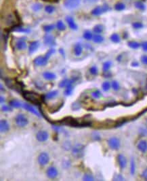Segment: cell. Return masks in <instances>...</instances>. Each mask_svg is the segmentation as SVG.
Masks as SVG:
<instances>
[{
	"mask_svg": "<svg viewBox=\"0 0 147 181\" xmlns=\"http://www.w3.org/2000/svg\"><path fill=\"white\" fill-rule=\"evenodd\" d=\"M60 125H67V126L75 127H89L91 126L90 122L86 121H79V120L74 119V118L66 117L63 119L62 121L58 122Z\"/></svg>",
	"mask_w": 147,
	"mask_h": 181,
	"instance_id": "cell-1",
	"label": "cell"
},
{
	"mask_svg": "<svg viewBox=\"0 0 147 181\" xmlns=\"http://www.w3.org/2000/svg\"><path fill=\"white\" fill-rule=\"evenodd\" d=\"M22 96L26 100L34 104H39L42 102V98L37 93L31 91H23Z\"/></svg>",
	"mask_w": 147,
	"mask_h": 181,
	"instance_id": "cell-2",
	"label": "cell"
},
{
	"mask_svg": "<svg viewBox=\"0 0 147 181\" xmlns=\"http://www.w3.org/2000/svg\"><path fill=\"white\" fill-rule=\"evenodd\" d=\"M85 147L81 144H77L72 149L73 156L76 158H82L84 155Z\"/></svg>",
	"mask_w": 147,
	"mask_h": 181,
	"instance_id": "cell-3",
	"label": "cell"
},
{
	"mask_svg": "<svg viewBox=\"0 0 147 181\" xmlns=\"http://www.w3.org/2000/svg\"><path fill=\"white\" fill-rule=\"evenodd\" d=\"M15 121H16V125L20 127H24L27 126L29 123L28 119L23 114H18L16 116Z\"/></svg>",
	"mask_w": 147,
	"mask_h": 181,
	"instance_id": "cell-4",
	"label": "cell"
},
{
	"mask_svg": "<svg viewBox=\"0 0 147 181\" xmlns=\"http://www.w3.org/2000/svg\"><path fill=\"white\" fill-rule=\"evenodd\" d=\"M107 143H108V147L112 150H118L119 148H120V140H119V138H117L116 137H110L108 140Z\"/></svg>",
	"mask_w": 147,
	"mask_h": 181,
	"instance_id": "cell-5",
	"label": "cell"
},
{
	"mask_svg": "<svg viewBox=\"0 0 147 181\" xmlns=\"http://www.w3.org/2000/svg\"><path fill=\"white\" fill-rule=\"evenodd\" d=\"M108 10H109V7L108 5H103L102 6L96 7L94 9H93L91 11V14L94 16H99L106 13Z\"/></svg>",
	"mask_w": 147,
	"mask_h": 181,
	"instance_id": "cell-6",
	"label": "cell"
},
{
	"mask_svg": "<svg viewBox=\"0 0 147 181\" xmlns=\"http://www.w3.org/2000/svg\"><path fill=\"white\" fill-rule=\"evenodd\" d=\"M82 0H65L64 6L67 9H74L79 6Z\"/></svg>",
	"mask_w": 147,
	"mask_h": 181,
	"instance_id": "cell-7",
	"label": "cell"
},
{
	"mask_svg": "<svg viewBox=\"0 0 147 181\" xmlns=\"http://www.w3.org/2000/svg\"><path fill=\"white\" fill-rule=\"evenodd\" d=\"M50 161V157L49 155L47 153H41L38 156V163L41 165V166H46L48 164Z\"/></svg>",
	"mask_w": 147,
	"mask_h": 181,
	"instance_id": "cell-8",
	"label": "cell"
},
{
	"mask_svg": "<svg viewBox=\"0 0 147 181\" xmlns=\"http://www.w3.org/2000/svg\"><path fill=\"white\" fill-rule=\"evenodd\" d=\"M49 137V134L46 131H39L36 134V138L39 142H44L46 141Z\"/></svg>",
	"mask_w": 147,
	"mask_h": 181,
	"instance_id": "cell-9",
	"label": "cell"
},
{
	"mask_svg": "<svg viewBox=\"0 0 147 181\" xmlns=\"http://www.w3.org/2000/svg\"><path fill=\"white\" fill-rule=\"evenodd\" d=\"M48 59L46 58V56H39L36 57L34 59V63L35 65L37 66H44L47 64Z\"/></svg>",
	"mask_w": 147,
	"mask_h": 181,
	"instance_id": "cell-10",
	"label": "cell"
},
{
	"mask_svg": "<svg viewBox=\"0 0 147 181\" xmlns=\"http://www.w3.org/2000/svg\"><path fill=\"white\" fill-rule=\"evenodd\" d=\"M58 170H56V168L54 167H49L48 168L47 171H46V174H47L48 178H51V179H54L55 178H56V176H58Z\"/></svg>",
	"mask_w": 147,
	"mask_h": 181,
	"instance_id": "cell-11",
	"label": "cell"
},
{
	"mask_svg": "<svg viewBox=\"0 0 147 181\" xmlns=\"http://www.w3.org/2000/svg\"><path fill=\"white\" fill-rule=\"evenodd\" d=\"M44 44L47 46H52L56 45V41H55L54 38L51 35H46L44 38Z\"/></svg>",
	"mask_w": 147,
	"mask_h": 181,
	"instance_id": "cell-12",
	"label": "cell"
},
{
	"mask_svg": "<svg viewBox=\"0 0 147 181\" xmlns=\"http://www.w3.org/2000/svg\"><path fill=\"white\" fill-rule=\"evenodd\" d=\"M117 161H118L119 166L122 170H124L127 166V159H126L125 157L122 154H119L117 156Z\"/></svg>",
	"mask_w": 147,
	"mask_h": 181,
	"instance_id": "cell-13",
	"label": "cell"
},
{
	"mask_svg": "<svg viewBox=\"0 0 147 181\" xmlns=\"http://www.w3.org/2000/svg\"><path fill=\"white\" fill-rule=\"evenodd\" d=\"M22 108H25L26 110L29 111V112L33 113V114H35V115L37 116L38 117H40L41 116L40 114H39V113L37 111V110L34 107H33L32 106H31L30 104H27V103H24Z\"/></svg>",
	"mask_w": 147,
	"mask_h": 181,
	"instance_id": "cell-14",
	"label": "cell"
},
{
	"mask_svg": "<svg viewBox=\"0 0 147 181\" xmlns=\"http://www.w3.org/2000/svg\"><path fill=\"white\" fill-rule=\"evenodd\" d=\"M137 148L138 150L142 153L147 152V141L144 140L139 141L137 144Z\"/></svg>",
	"mask_w": 147,
	"mask_h": 181,
	"instance_id": "cell-15",
	"label": "cell"
},
{
	"mask_svg": "<svg viewBox=\"0 0 147 181\" xmlns=\"http://www.w3.org/2000/svg\"><path fill=\"white\" fill-rule=\"evenodd\" d=\"M10 125L8 122L6 120L3 119L0 122V130H1V133H5L9 130Z\"/></svg>",
	"mask_w": 147,
	"mask_h": 181,
	"instance_id": "cell-16",
	"label": "cell"
},
{
	"mask_svg": "<svg viewBox=\"0 0 147 181\" xmlns=\"http://www.w3.org/2000/svg\"><path fill=\"white\" fill-rule=\"evenodd\" d=\"M66 20H67V22L68 23L69 27L71 29H73V30H77V29H78L77 25H76L75 20H74V19L73 17H66Z\"/></svg>",
	"mask_w": 147,
	"mask_h": 181,
	"instance_id": "cell-17",
	"label": "cell"
},
{
	"mask_svg": "<svg viewBox=\"0 0 147 181\" xmlns=\"http://www.w3.org/2000/svg\"><path fill=\"white\" fill-rule=\"evenodd\" d=\"M39 46V42L38 41H33L30 43L29 46V53L32 54L35 53Z\"/></svg>",
	"mask_w": 147,
	"mask_h": 181,
	"instance_id": "cell-18",
	"label": "cell"
},
{
	"mask_svg": "<svg viewBox=\"0 0 147 181\" xmlns=\"http://www.w3.org/2000/svg\"><path fill=\"white\" fill-rule=\"evenodd\" d=\"M27 45L25 39H19L16 43V47L18 50H24L27 48Z\"/></svg>",
	"mask_w": 147,
	"mask_h": 181,
	"instance_id": "cell-19",
	"label": "cell"
},
{
	"mask_svg": "<svg viewBox=\"0 0 147 181\" xmlns=\"http://www.w3.org/2000/svg\"><path fill=\"white\" fill-rule=\"evenodd\" d=\"M43 77L46 81H52V80L56 79V76L54 73L50 72H45L43 74Z\"/></svg>",
	"mask_w": 147,
	"mask_h": 181,
	"instance_id": "cell-20",
	"label": "cell"
},
{
	"mask_svg": "<svg viewBox=\"0 0 147 181\" xmlns=\"http://www.w3.org/2000/svg\"><path fill=\"white\" fill-rule=\"evenodd\" d=\"M74 53L76 56H80L83 53V46L80 43H77L74 46Z\"/></svg>",
	"mask_w": 147,
	"mask_h": 181,
	"instance_id": "cell-21",
	"label": "cell"
},
{
	"mask_svg": "<svg viewBox=\"0 0 147 181\" xmlns=\"http://www.w3.org/2000/svg\"><path fill=\"white\" fill-rule=\"evenodd\" d=\"M58 91L57 90H52V91L48 92V93L46 94L44 98L46 99V100H51V99H52L54 98V97H56V95H58Z\"/></svg>",
	"mask_w": 147,
	"mask_h": 181,
	"instance_id": "cell-22",
	"label": "cell"
},
{
	"mask_svg": "<svg viewBox=\"0 0 147 181\" xmlns=\"http://www.w3.org/2000/svg\"><path fill=\"white\" fill-rule=\"evenodd\" d=\"M10 105L12 108H22L23 104L17 100H12L10 102Z\"/></svg>",
	"mask_w": 147,
	"mask_h": 181,
	"instance_id": "cell-23",
	"label": "cell"
},
{
	"mask_svg": "<svg viewBox=\"0 0 147 181\" xmlns=\"http://www.w3.org/2000/svg\"><path fill=\"white\" fill-rule=\"evenodd\" d=\"M13 31H17V32H22V33H29L30 32V29L24 28L21 26H14L12 29Z\"/></svg>",
	"mask_w": 147,
	"mask_h": 181,
	"instance_id": "cell-24",
	"label": "cell"
},
{
	"mask_svg": "<svg viewBox=\"0 0 147 181\" xmlns=\"http://www.w3.org/2000/svg\"><path fill=\"white\" fill-rule=\"evenodd\" d=\"M72 79H65L61 82H60V83L58 84L60 88H66L68 85L71 83Z\"/></svg>",
	"mask_w": 147,
	"mask_h": 181,
	"instance_id": "cell-25",
	"label": "cell"
},
{
	"mask_svg": "<svg viewBox=\"0 0 147 181\" xmlns=\"http://www.w3.org/2000/svg\"><path fill=\"white\" fill-rule=\"evenodd\" d=\"M112 65V62L110 61H107L103 63V69L105 72H107L109 70Z\"/></svg>",
	"mask_w": 147,
	"mask_h": 181,
	"instance_id": "cell-26",
	"label": "cell"
},
{
	"mask_svg": "<svg viewBox=\"0 0 147 181\" xmlns=\"http://www.w3.org/2000/svg\"><path fill=\"white\" fill-rule=\"evenodd\" d=\"M104 30V27L102 25H96L94 26V29H93V31L96 34H100L103 32Z\"/></svg>",
	"mask_w": 147,
	"mask_h": 181,
	"instance_id": "cell-27",
	"label": "cell"
},
{
	"mask_svg": "<svg viewBox=\"0 0 147 181\" xmlns=\"http://www.w3.org/2000/svg\"><path fill=\"white\" fill-rule=\"evenodd\" d=\"M136 172V163L134 158H131L130 161V174L131 175H134Z\"/></svg>",
	"mask_w": 147,
	"mask_h": 181,
	"instance_id": "cell-28",
	"label": "cell"
},
{
	"mask_svg": "<svg viewBox=\"0 0 147 181\" xmlns=\"http://www.w3.org/2000/svg\"><path fill=\"white\" fill-rule=\"evenodd\" d=\"M84 36V39L87 40H91L93 39V37H94V36H93L92 33L89 30L85 31V32L84 33V36Z\"/></svg>",
	"mask_w": 147,
	"mask_h": 181,
	"instance_id": "cell-29",
	"label": "cell"
},
{
	"mask_svg": "<svg viewBox=\"0 0 147 181\" xmlns=\"http://www.w3.org/2000/svg\"><path fill=\"white\" fill-rule=\"evenodd\" d=\"M127 44H128L129 47H130V48H132V49H137V48H138L140 46V44L136 41L128 42Z\"/></svg>",
	"mask_w": 147,
	"mask_h": 181,
	"instance_id": "cell-30",
	"label": "cell"
},
{
	"mask_svg": "<svg viewBox=\"0 0 147 181\" xmlns=\"http://www.w3.org/2000/svg\"><path fill=\"white\" fill-rule=\"evenodd\" d=\"M110 87H111V84H110L108 81L104 82L103 85H102V88H103V90L105 92L108 91V90H110Z\"/></svg>",
	"mask_w": 147,
	"mask_h": 181,
	"instance_id": "cell-31",
	"label": "cell"
},
{
	"mask_svg": "<svg viewBox=\"0 0 147 181\" xmlns=\"http://www.w3.org/2000/svg\"><path fill=\"white\" fill-rule=\"evenodd\" d=\"M110 40L114 43H119L121 41L120 37L117 34H113L110 36Z\"/></svg>",
	"mask_w": 147,
	"mask_h": 181,
	"instance_id": "cell-32",
	"label": "cell"
},
{
	"mask_svg": "<svg viewBox=\"0 0 147 181\" xmlns=\"http://www.w3.org/2000/svg\"><path fill=\"white\" fill-rule=\"evenodd\" d=\"M92 40L95 43H101L104 41V38L99 34H96L93 37Z\"/></svg>",
	"mask_w": 147,
	"mask_h": 181,
	"instance_id": "cell-33",
	"label": "cell"
},
{
	"mask_svg": "<svg viewBox=\"0 0 147 181\" xmlns=\"http://www.w3.org/2000/svg\"><path fill=\"white\" fill-rule=\"evenodd\" d=\"M134 6L136 8H138V9L140 10H144L145 9V5L142 2V1H136V2L134 3Z\"/></svg>",
	"mask_w": 147,
	"mask_h": 181,
	"instance_id": "cell-34",
	"label": "cell"
},
{
	"mask_svg": "<svg viewBox=\"0 0 147 181\" xmlns=\"http://www.w3.org/2000/svg\"><path fill=\"white\" fill-rule=\"evenodd\" d=\"M6 22L7 24H8V25H13V24L15 22V20H14L13 16L12 15H8V17H7V18H6Z\"/></svg>",
	"mask_w": 147,
	"mask_h": 181,
	"instance_id": "cell-35",
	"label": "cell"
},
{
	"mask_svg": "<svg viewBox=\"0 0 147 181\" xmlns=\"http://www.w3.org/2000/svg\"><path fill=\"white\" fill-rule=\"evenodd\" d=\"M125 8V6L123 3H117L115 6V9L117 11H122Z\"/></svg>",
	"mask_w": 147,
	"mask_h": 181,
	"instance_id": "cell-36",
	"label": "cell"
},
{
	"mask_svg": "<svg viewBox=\"0 0 147 181\" xmlns=\"http://www.w3.org/2000/svg\"><path fill=\"white\" fill-rule=\"evenodd\" d=\"M56 26L57 28H58V29H59L60 31H64L66 29V26L62 20H58V21L57 22Z\"/></svg>",
	"mask_w": 147,
	"mask_h": 181,
	"instance_id": "cell-37",
	"label": "cell"
},
{
	"mask_svg": "<svg viewBox=\"0 0 147 181\" xmlns=\"http://www.w3.org/2000/svg\"><path fill=\"white\" fill-rule=\"evenodd\" d=\"M83 180L85 181H93L94 180V178L90 174H85L83 177Z\"/></svg>",
	"mask_w": 147,
	"mask_h": 181,
	"instance_id": "cell-38",
	"label": "cell"
},
{
	"mask_svg": "<svg viewBox=\"0 0 147 181\" xmlns=\"http://www.w3.org/2000/svg\"><path fill=\"white\" fill-rule=\"evenodd\" d=\"M91 95L95 99H99L102 96V93L99 90H96L91 93Z\"/></svg>",
	"mask_w": 147,
	"mask_h": 181,
	"instance_id": "cell-39",
	"label": "cell"
},
{
	"mask_svg": "<svg viewBox=\"0 0 147 181\" xmlns=\"http://www.w3.org/2000/svg\"><path fill=\"white\" fill-rule=\"evenodd\" d=\"M111 87L113 90H118L120 89V86H119V83L116 81H112L111 83Z\"/></svg>",
	"mask_w": 147,
	"mask_h": 181,
	"instance_id": "cell-40",
	"label": "cell"
},
{
	"mask_svg": "<svg viewBox=\"0 0 147 181\" xmlns=\"http://www.w3.org/2000/svg\"><path fill=\"white\" fill-rule=\"evenodd\" d=\"M90 72L91 73V74H92V75H94V76L97 75L98 73V69L97 68V67L95 65L91 67L90 69Z\"/></svg>",
	"mask_w": 147,
	"mask_h": 181,
	"instance_id": "cell-41",
	"label": "cell"
},
{
	"mask_svg": "<svg viewBox=\"0 0 147 181\" xmlns=\"http://www.w3.org/2000/svg\"><path fill=\"white\" fill-rule=\"evenodd\" d=\"M54 10H55L54 7L52 6H46V8H45V11H46L47 13H49V14L52 13L54 11Z\"/></svg>",
	"mask_w": 147,
	"mask_h": 181,
	"instance_id": "cell-42",
	"label": "cell"
},
{
	"mask_svg": "<svg viewBox=\"0 0 147 181\" xmlns=\"http://www.w3.org/2000/svg\"><path fill=\"white\" fill-rule=\"evenodd\" d=\"M54 53H55V49H54V48H50V49L48 50L47 53H46V55H45V56H46V57L48 59H49L50 57H51L52 55Z\"/></svg>",
	"mask_w": 147,
	"mask_h": 181,
	"instance_id": "cell-43",
	"label": "cell"
},
{
	"mask_svg": "<svg viewBox=\"0 0 147 181\" xmlns=\"http://www.w3.org/2000/svg\"><path fill=\"white\" fill-rule=\"evenodd\" d=\"M132 26L134 29H141L143 27V24L140 22H135L132 24Z\"/></svg>",
	"mask_w": 147,
	"mask_h": 181,
	"instance_id": "cell-44",
	"label": "cell"
},
{
	"mask_svg": "<svg viewBox=\"0 0 147 181\" xmlns=\"http://www.w3.org/2000/svg\"><path fill=\"white\" fill-rule=\"evenodd\" d=\"M54 28V25H45L44 26V31H46V32H50V31H51L52 30H53Z\"/></svg>",
	"mask_w": 147,
	"mask_h": 181,
	"instance_id": "cell-45",
	"label": "cell"
},
{
	"mask_svg": "<svg viewBox=\"0 0 147 181\" xmlns=\"http://www.w3.org/2000/svg\"><path fill=\"white\" fill-rule=\"evenodd\" d=\"M32 8L34 11H39L42 8V5L40 4V3H35V4L33 6Z\"/></svg>",
	"mask_w": 147,
	"mask_h": 181,
	"instance_id": "cell-46",
	"label": "cell"
},
{
	"mask_svg": "<svg viewBox=\"0 0 147 181\" xmlns=\"http://www.w3.org/2000/svg\"><path fill=\"white\" fill-rule=\"evenodd\" d=\"M113 180H120V181L125 180V179H124L123 177V176L121 174H115L113 176Z\"/></svg>",
	"mask_w": 147,
	"mask_h": 181,
	"instance_id": "cell-47",
	"label": "cell"
},
{
	"mask_svg": "<svg viewBox=\"0 0 147 181\" xmlns=\"http://www.w3.org/2000/svg\"><path fill=\"white\" fill-rule=\"evenodd\" d=\"M92 137H93V139H94V140H96V141H98V140H100V139H101V137H100V134L99 133H98V132H94V133H92Z\"/></svg>",
	"mask_w": 147,
	"mask_h": 181,
	"instance_id": "cell-48",
	"label": "cell"
},
{
	"mask_svg": "<svg viewBox=\"0 0 147 181\" xmlns=\"http://www.w3.org/2000/svg\"><path fill=\"white\" fill-rule=\"evenodd\" d=\"M140 133L142 135H143V136H144V135H147V129L145 128H143L142 127L140 129Z\"/></svg>",
	"mask_w": 147,
	"mask_h": 181,
	"instance_id": "cell-49",
	"label": "cell"
},
{
	"mask_svg": "<svg viewBox=\"0 0 147 181\" xmlns=\"http://www.w3.org/2000/svg\"><path fill=\"white\" fill-rule=\"evenodd\" d=\"M141 61L144 65H147V55H144L141 57Z\"/></svg>",
	"mask_w": 147,
	"mask_h": 181,
	"instance_id": "cell-50",
	"label": "cell"
},
{
	"mask_svg": "<svg viewBox=\"0 0 147 181\" xmlns=\"http://www.w3.org/2000/svg\"><path fill=\"white\" fill-rule=\"evenodd\" d=\"M1 109H2V110L4 111V112H9V111L12 110L11 109V108H10L9 106L6 105H3L2 106V108H1Z\"/></svg>",
	"mask_w": 147,
	"mask_h": 181,
	"instance_id": "cell-51",
	"label": "cell"
},
{
	"mask_svg": "<svg viewBox=\"0 0 147 181\" xmlns=\"http://www.w3.org/2000/svg\"><path fill=\"white\" fill-rule=\"evenodd\" d=\"M142 176L143 178H144L145 180H147V168L145 169L144 171L142 172Z\"/></svg>",
	"mask_w": 147,
	"mask_h": 181,
	"instance_id": "cell-52",
	"label": "cell"
},
{
	"mask_svg": "<svg viewBox=\"0 0 147 181\" xmlns=\"http://www.w3.org/2000/svg\"><path fill=\"white\" fill-rule=\"evenodd\" d=\"M142 48L143 50L147 52V41L144 42H143L142 44Z\"/></svg>",
	"mask_w": 147,
	"mask_h": 181,
	"instance_id": "cell-53",
	"label": "cell"
},
{
	"mask_svg": "<svg viewBox=\"0 0 147 181\" xmlns=\"http://www.w3.org/2000/svg\"><path fill=\"white\" fill-rule=\"evenodd\" d=\"M131 65L134 66V67H137V66L139 65V63L137 61H134L131 63Z\"/></svg>",
	"mask_w": 147,
	"mask_h": 181,
	"instance_id": "cell-54",
	"label": "cell"
},
{
	"mask_svg": "<svg viewBox=\"0 0 147 181\" xmlns=\"http://www.w3.org/2000/svg\"><path fill=\"white\" fill-rule=\"evenodd\" d=\"M0 100H1V103L3 104L5 102V99L4 97H3V96H1V97H0Z\"/></svg>",
	"mask_w": 147,
	"mask_h": 181,
	"instance_id": "cell-55",
	"label": "cell"
},
{
	"mask_svg": "<svg viewBox=\"0 0 147 181\" xmlns=\"http://www.w3.org/2000/svg\"><path fill=\"white\" fill-rule=\"evenodd\" d=\"M0 87H1V90H2V91H3V90H5L4 88H3V85H2L1 84V85H0Z\"/></svg>",
	"mask_w": 147,
	"mask_h": 181,
	"instance_id": "cell-56",
	"label": "cell"
},
{
	"mask_svg": "<svg viewBox=\"0 0 147 181\" xmlns=\"http://www.w3.org/2000/svg\"><path fill=\"white\" fill-rule=\"evenodd\" d=\"M146 125H147V118L146 119Z\"/></svg>",
	"mask_w": 147,
	"mask_h": 181,
	"instance_id": "cell-57",
	"label": "cell"
}]
</instances>
